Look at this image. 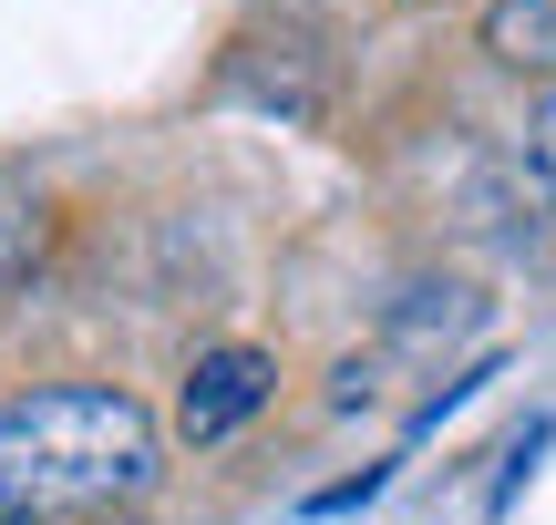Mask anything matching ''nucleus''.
<instances>
[{"instance_id":"4","label":"nucleus","mask_w":556,"mask_h":525,"mask_svg":"<svg viewBox=\"0 0 556 525\" xmlns=\"http://www.w3.org/2000/svg\"><path fill=\"white\" fill-rule=\"evenodd\" d=\"M41 258V185L21 165H0V289H21Z\"/></svg>"},{"instance_id":"2","label":"nucleus","mask_w":556,"mask_h":525,"mask_svg":"<svg viewBox=\"0 0 556 525\" xmlns=\"http://www.w3.org/2000/svg\"><path fill=\"white\" fill-rule=\"evenodd\" d=\"M268 392H278V361H268V350H248V341L197 350V371H186V392H176L186 444H227L238 423H258V412H268Z\"/></svg>"},{"instance_id":"5","label":"nucleus","mask_w":556,"mask_h":525,"mask_svg":"<svg viewBox=\"0 0 556 525\" xmlns=\"http://www.w3.org/2000/svg\"><path fill=\"white\" fill-rule=\"evenodd\" d=\"M526 176H536V196L556 206V82L536 93V114H526Z\"/></svg>"},{"instance_id":"1","label":"nucleus","mask_w":556,"mask_h":525,"mask_svg":"<svg viewBox=\"0 0 556 525\" xmlns=\"http://www.w3.org/2000/svg\"><path fill=\"white\" fill-rule=\"evenodd\" d=\"M165 464V433L114 382H52L0 402V525L135 505Z\"/></svg>"},{"instance_id":"3","label":"nucleus","mask_w":556,"mask_h":525,"mask_svg":"<svg viewBox=\"0 0 556 525\" xmlns=\"http://www.w3.org/2000/svg\"><path fill=\"white\" fill-rule=\"evenodd\" d=\"M484 52L556 82V0H495V11H484Z\"/></svg>"}]
</instances>
